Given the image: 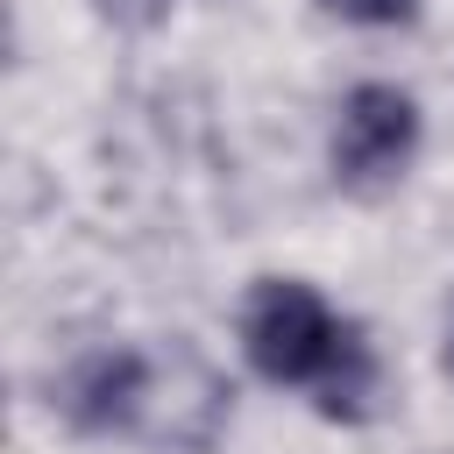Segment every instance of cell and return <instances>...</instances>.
Returning <instances> with one entry per match:
<instances>
[{"label": "cell", "mask_w": 454, "mask_h": 454, "mask_svg": "<svg viewBox=\"0 0 454 454\" xmlns=\"http://www.w3.org/2000/svg\"><path fill=\"white\" fill-rule=\"evenodd\" d=\"M99 7H106V14H121V21H149L163 0H99Z\"/></svg>", "instance_id": "5"}, {"label": "cell", "mask_w": 454, "mask_h": 454, "mask_svg": "<svg viewBox=\"0 0 454 454\" xmlns=\"http://www.w3.org/2000/svg\"><path fill=\"white\" fill-rule=\"evenodd\" d=\"M142 390H149L142 355H128V348H92V355H78V362L64 369V383H57V411H64L78 433H114V426L135 419Z\"/></svg>", "instance_id": "3"}, {"label": "cell", "mask_w": 454, "mask_h": 454, "mask_svg": "<svg viewBox=\"0 0 454 454\" xmlns=\"http://www.w3.org/2000/svg\"><path fill=\"white\" fill-rule=\"evenodd\" d=\"M419 149V106L397 85H355L333 121V177L348 192H383Z\"/></svg>", "instance_id": "2"}, {"label": "cell", "mask_w": 454, "mask_h": 454, "mask_svg": "<svg viewBox=\"0 0 454 454\" xmlns=\"http://www.w3.org/2000/svg\"><path fill=\"white\" fill-rule=\"evenodd\" d=\"M447 369H454V312H447Z\"/></svg>", "instance_id": "6"}, {"label": "cell", "mask_w": 454, "mask_h": 454, "mask_svg": "<svg viewBox=\"0 0 454 454\" xmlns=\"http://www.w3.org/2000/svg\"><path fill=\"white\" fill-rule=\"evenodd\" d=\"M319 7L340 14V21H362V28H390V21L419 14V0H319Z\"/></svg>", "instance_id": "4"}, {"label": "cell", "mask_w": 454, "mask_h": 454, "mask_svg": "<svg viewBox=\"0 0 454 454\" xmlns=\"http://www.w3.org/2000/svg\"><path fill=\"white\" fill-rule=\"evenodd\" d=\"M241 348H248L255 376L312 390L326 419H362V411H369L376 355H369L362 326L340 319L312 284H298V277H262V284L248 291V312H241Z\"/></svg>", "instance_id": "1"}]
</instances>
